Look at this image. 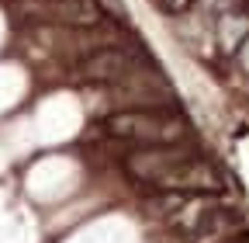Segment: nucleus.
Wrapping results in <instances>:
<instances>
[{"label": "nucleus", "mask_w": 249, "mask_h": 243, "mask_svg": "<svg viewBox=\"0 0 249 243\" xmlns=\"http://www.w3.org/2000/svg\"><path fill=\"white\" fill-rule=\"evenodd\" d=\"M107 129L121 139H142V142H177L183 136V122L160 115V111H121L107 118Z\"/></svg>", "instance_id": "f257e3e1"}, {"label": "nucleus", "mask_w": 249, "mask_h": 243, "mask_svg": "<svg viewBox=\"0 0 249 243\" xmlns=\"http://www.w3.org/2000/svg\"><path fill=\"white\" fill-rule=\"evenodd\" d=\"M160 188H197V191H214L218 188V177L208 163H197V160H183L177 157L160 177H156Z\"/></svg>", "instance_id": "f03ea898"}, {"label": "nucleus", "mask_w": 249, "mask_h": 243, "mask_svg": "<svg viewBox=\"0 0 249 243\" xmlns=\"http://www.w3.org/2000/svg\"><path fill=\"white\" fill-rule=\"evenodd\" d=\"M128 70H132V59L124 52H118V49H104V52H97L87 63V77L90 80H114V77H124Z\"/></svg>", "instance_id": "7ed1b4c3"}, {"label": "nucleus", "mask_w": 249, "mask_h": 243, "mask_svg": "<svg viewBox=\"0 0 249 243\" xmlns=\"http://www.w3.org/2000/svg\"><path fill=\"white\" fill-rule=\"evenodd\" d=\"M55 14H62L59 21H73V24H93L101 18L93 0H62V4H55Z\"/></svg>", "instance_id": "20e7f679"}, {"label": "nucleus", "mask_w": 249, "mask_h": 243, "mask_svg": "<svg viewBox=\"0 0 249 243\" xmlns=\"http://www.w3.org/2000/svg\"><path fill=\"white\" fill-rule=\"evenodd\" d=\"M166 7L170 11H187V7H191V0H166Z\"/></svg>", "instance_id": "39448f33"}]
</instances>
